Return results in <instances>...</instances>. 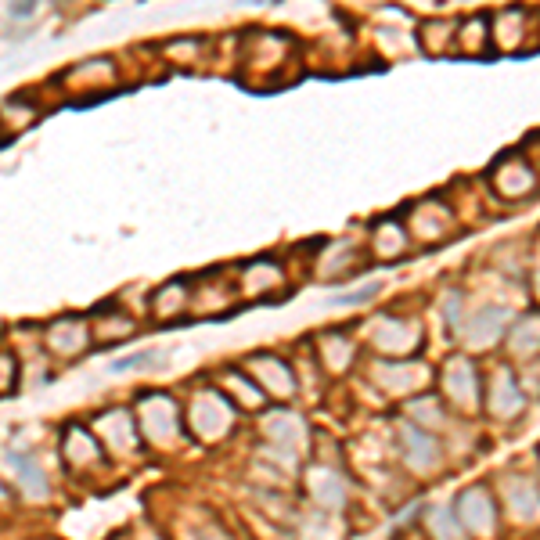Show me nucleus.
Instances as JSON below:
<instances>
[{
    "mask_svg": "<svg viewBox=\"0 0 540 540\" xmlns=\"http://www.w3.org/2000/svg\"><path fill=\"white\" fill-rule=\"evenodd\" d=\"M407 411H411L414 422H422L418 429H425V432H429V429H440L443 418H447L436 396H414L411 404H407Z\"/></svg>",
    "mask_w": 540,
    "mask_h": 540,
    "instance_id": "19",
    "label": "nucleus"
},
{
    "mask_svg": "<svg viewBox=\"0 0 540 540\" xmlns=\"http://www.w3.org/2000/svg\"><path fill=\"white\" fill-rule=\"evenodd\" d=\"M378 296V281H368V285L353 288V292H346V296H332L335 306H357V303H368V299Z\"/></svg>",
    "mask_w": 540,
    "mask_h": 540,
    "instance_id": "22",
    "label": "nucleus"
},
{
    "mask_svg": "<svg viewBox=\"0 0 540 540\" xmlns=\"http://www.w3.org/2000/svg\"><path fill=\"white\" fill-rule=\"evenodd\" d=\"M508 350L515 360H533L540 353V314H530L515 321L512 335H508Z\"/></svg>",
    "mask_w": 540,
    "mask_h": 540,
    "instance_id": "12",
    "label": "nucleus"
},
{
    "mask_svg": "<svg viewBox=\"0 0 540 540\" xmlns=\"http://www.w3.org/2000/svg\"><path fill=\"white\" fill-rule=\"evenodd\" d=\"M454 51L468 54V58H483V54H490V18L486 15L465 18L458 26V44H454Z\"/></svg>",
    "mask_w": 540,
    "mask_h": 540,
    "instance_id": "11",
    "label": "nucleus"
},
{
    "mask_svg": "<svg viewBox=\"0 0 540 540\" xmlns=\"http://www.w3.org/2000/svg\"><path fill=\"white\" fill-rule=\"evenodd\" d=\"M256 371H263V382H267V386L274 389L278 396L296 393V382H292V368H288V364H281V360H274V357L256 360Z\"/></svg>",
    "mask_w": 540,
    "mask_h": 540,
    "instance_id": "18",
    "label": "nucleus"
},
{
    "mask_svg": "<svg viewBox=\"0 0 540 540\" xmlns=\"http://www.w3.org/2000/svg\"><path fill=\"white\" fill-rule=\"evenodd\" d=\"M162 360H166V353L144 350V353H137V357L112 360V364H108V371H112V375H119V371H130V368H155V364H162Z\"/></svg>",
    "mask_w": 540,
    "mask_h": 540,
    "instance_id": "21",
    "label": "nucleus"
},
{
    "mask_svg": "<svg viewBox=\"0 0 540 540\" xmlns=\"http://www.w3.org/2000/svg\"><path fill=\"white\" fill-rule=\"evenodd\" d=\"M443 389H447V396L454 400L458 407H465V411H472V407H479V371L476 364H472V357H450L447 368H443Z\"/></svg>",
    "mask_w": 540,
    "mask_h": 540,
    "instance_id": "4",
    "label": "nucleus"
},
{
    "mask_svg": "<svg viewBox=\"0 0 540 540\" xmlns=\"http://www.w3.org/2000/svg\"><path fill=\"white\" fill-rule=\"evenodd\" d=\"M490 184H494V191L501 198L515 202V198H526L537 191V170H533V162L526 159V152H508L494 162Z\"/></svg>",
    "mask_w": 540,
    "mask_h": 540,
    "instance_id": "1",
    "label": "nucleus"
},
{
    "mask_svg": "<svg viewBox=\"0 0 540 540\" xmlns=\"http://www.w3.org/2000/svg\"><path fill=\"white\" fill-rule=\"evenodd\" d=\"M267 436L274 443H281V447H288V443L303 440L306 429H303V422H299L296 414L281 411V414H270V418H267Z\"/></svg>",
    "mask_w": 540,
    "mask_h": 540,
    "instance_id": "17",
    "label": "nucleus"
},
{
    "mask_svg": "<svg viewBox=\"0 0 540 540\" xmlns=\"http://www.w3.org/2000/svg\"><path fill=\"white\" fill-rule=\"evenodd\" d=\"M504 497H508V508H512L515 519H537L540 515V494L526 476L504 479Z\"/></svg>",
    "mask_w": 540,
    "mask_h": 540,
    "instance_id": "10",
    "label": "nucleus"
},
{
    "mask_svg": "<svg viewBox=\"0 0 540 540\" xmlns=\"http://www.w3.org/2000/svg\"><path fill=\"white\" fill-rule=\"evenodd\" d=\"M375 375H378V382L386 389H393V393H414L418 386H425L429 371L418 368V364H411V368H404V364H382Z\"/></svg>",
    "mask_w": 540,
    "mask_h": 540,
    "instance_id": "13",
    "label": "nucleus"
},
{
    "mask_svg": "<svg viewBox=\"0 0 540 540\" xmlns=\"http://www.w3.org/2000/svg\"><path fill=\"white\" fill-rule=\"evenodd\" d=\"M504 321H508V314H504L501 306H483L472 321H465L461 335L468 339V346H486V342H494L504 332Z\"/></svg>",
    "mask_w": 540,
    "mask_h": 540,
    "instance_id": "9",
    "label": "nucleus"
},
{
    "mask_svg": "<svg viewBox=\"0 0 540 540\" xmlns=\"http://www.w3.org/2000/svg\"><path fill=\"white\" fill-rule=\"evenodd\" d=\"M497 47L501 51H515L522 40V29H526V15L519 8H508V11H497Z\"/></svg>",
    "mask_w": 540,
    "mask_h": 540,
    "instance_id": "16",
    "label": "nucleus"
},
{
    "mask_svg": "<svg viewBox=\"0 0 540 540\" xmlns=\"http://www.w3.org/2000/svg\"><path fill=\"white\" fill-rule=\"evenodd\" d=\"M371 346L386 357H411L422 346V328L414 321H400V317H382L371 328Z\"/></svg>",
    "mask_w": 540,
    "mask_h": 540,
    "instance_id": "3",
    "label": "nucleus"
},
{
    "mask_svg": "<svg viewBox=\"0 0 540 540\" xmlns=\"http://www.w3.org/2000/svg\"><path fill=\"white\" fill-rule=\"evenodd\" d=\"M458 44V22H447V18H436V22H425L422 26V47L429 54H450Z\"/></svg>",
    "mask_w": 540,
    "mask_h": 540,
    "instance_id": "15",
    "label": "nucleus"
},
{
    "mask_svg": "<svg viewBox=\"0 0 540 540\" xmlns=\"http://www.w3.org/2000/svg\"><path fill=\"white\" fill-rule=\"evenodd\" d=\"M454 519L461 522V530L476 533V537H490L497 530V508L494 497L486 494V486H468L454 501Z\"/></svg>",
    "mask_w": 540,
    "mask_h": 540,
    "instance_id": "2",
    "label": "nucleus"
},
{
    "mask_svg": "<svg viewBox=\"0 0 540 540\" xmlns=\"http://www.w3.org/2000/svg\"><path fill=\"white\" fill-rule=\"evenodd\" d=\"M400 447H404V461L414 472H432L440 465V440L418 425H400Z\"/></svg>",
    "mask_w": 540,
    "mask_h": 540,
    "instance_id": "6",
    "label": "nucleus"
},
{
    "mask_svg": "<svg viewBox=\"0 0 540 540\" xmlns=\"http://www.w3.org/2000/svg\"><path fill=\"white\" fill-rule=\"evenodd\" d=\"M62 458L69 468H98L105 465V447L90 429L83 425H69L62 436Z\"/></svg>",
    "mask_w": 540,
    "mask_h": 540,
    "instance_id": "5",
    "label": "nucleus"
},
{
    "mask_svg": "<svg viewBox=\"0 0 540 540\" xmlns=\"http://www.w3.org/2000/svg\"><path fill=\"white\" fill-rule=\"evenodd\" d=\"M4 461H8V468L15 472L18 479V490L26 497H36V501H44L47 490H51V483H47V472L40 465H36V458H29L26 450H8L4 454Z\"/></svg>",
    "mask_w": 540,
    "mask_h": 540,
    "instance_id": "8",
    "label": "nucleus"
},
{
    "mask_svg": "<svg viewBox=\"0 0 540 540\" xmlns=\"http://www.w3.org/2000/svg\"><path fill=\"white\" fill-rule=\"evenodd\" d=\"M310 490H314V501L324 504V508L346 504V483L335 472H328V468H314L310 472Z\"/></svg>",
    "mask_w": 540,
    "mask_h": 540,
    "instance_id": "14",
    "label": "nucleus"
},
{
    "mask_svg": "<svg viewBox=\"0 0 540 540\" xmlns=\"http://www.w3.org/2000/svg\"><path fill=\"white\" fill-rule=\"evenodd\" d=\"M486 411L494 414V418H501V422H508V418H515L522 411L519 382H515L508 368H497L490 375V382H486Z\"/></svg>",
    "mask_w": 540,
    "mask_h": 540,
    "instance_id": "7",
    "label": "nucleus"
},
{
    "mask_svg": "<svg viewBox=\"0 0 540 540\" xmlns=\"http://www.w3.org/2000/svg\"><path fill=\"white\" fill-rule=\"evenodd\" d=\"M429 530L436 540H465L461 522L454 519V512H447V508H436V512L429 515Z\"/></svg>",
    "mask_w": 540,
    "mask_h": 540,
    "instance_id": "20",
    "label": "nucleus"
}]
</instances>
